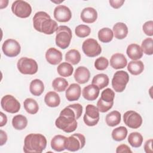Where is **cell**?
Segmentation results:
<instances>
[{"label": "cell", "mask_w": 153, "mask_h": 153, "mask_svg": "<svg viewBox=\"0 0 153 153\" xmlns=\"http://www.w3.org/2000/svg\"><path fill=\"white\" fill-rule=\"evenodd\" d=\"M113 104L114 102H106L100 98L97 102V108H98L99 112H106L112 108Z\"/></svg>", "instance_id": "obj_42"}, {"label": "cell", "mask_w": 153, "mask_h": 153, "mask_svg": "<svg viewBox=\"0 0 153 153\" xmlns=\"http://www.w3.org/2000/svg\"><path fill=\"white\" fill-rule=\"evenodd\" d=\"M90 77L89 70L84 66H79L75 70L74 78L79 84H84L88 81Z\"/></svg>", "instance_id": "obj_20"}, {"label": "cell", "mask_w": 153, "mask_h": 153, "mask_svg": "<svg viewBox=\"0 0 153 153\" xmlns=\"http://www.w3.org/2000/svg\"><path fill=\"white\" fill-rule=\"evenodd\" d=\"M117 153H123V152H130L131 153L132 151L130 149V148L126 144H121L119 145L116 149Z\"/></svg>", "instance_id": "obj_44"}, {"label": "cell", "mask_w": 153, "mask_h": 153, "mask_svg": "<svg viewBox=\"0 0 153 153\" xmlns=\"http://www.w3.org/2000/svg\"><path fill=\"white\" fill-rule=\"evenodd\" d=\"M46 137L39 133H30L24 140L23 151L26 153H41L46 148Z\"/></svg>", "instance_id": "obj_2"}, {"label": "cell", "mask_w": 153, "mask_h": 153, "mask_svg": "<svg viewBox=\"0 0 153 153\" xmlns=\"http://www.w3.org/2000/svg\"><path fill=\"white\" fill-rule=\"evenodd\" d=\"M84 123L88 126H96L99 120V111L93 105L88 104L85 108V112L83 117Z\"/></svg>", "instance_id": "obj_10"}, {"label": "cell", "mask_w": 153, "mask_h": 153, "mask_svg": "<svg viewBox=\"0 0 153 153\" xmlns=\"http://www.w3.org/2000/svg\"><path fill=\"white\" fill-rule=\"evenodd\" d=\"M2 108L6 112L14 114L19 112L20 109V103L13 96L7 94L4 96L1 101Z\"/></svg>", "instance_id": "obj_11"}, {"label": "cell", "mask_w": 153, "mask_h": 153, "mask_svg": "<svg viewBox=\"0 0 153 153\" xmlns=\"http://www.w3.org/2000/svg\"><path fill=\"white\" fill-rule=\"evenodd\" d=\"M127 135V129L124 126L115 128L112 131V137L115 141H121L126 139Z\"/></svg>", "instance_id": "obj_36"}, {"label": "cell", "mask_w": 153, "mask_h": 153, "mask_svg": "<svg viewBox=\"0 0 153 153\" xmlns=\"http://www.w3.org/2000/svg\"><path fill=\"white\" fill-rule=\"evenodd\" d=\"M85 144V136L80 133H75L66 138L65 146V149L75 152L83 148Z\"/></svg>", "instance_id": "obj_5"}, {"label": "cell", "mask_w": 153, "mask_h": 153, "mask_svg": "<svg viewBox=\"0 0 153 153\" xmlns=\"http://www.w3.org/2000/svg\"><path fill=\"white\" fill-rule=\"evenodd\" d=\"M45 59L50 64L56 65L62 60V53L55 48H50L45 53Z\"/></svg>", "instance_id": "obj_16"}, {"label": "cell", "mask_w": 153, "mask_h": 153, "mask_svg": "<svg viewBox=\"0 0 153 153\" xmlns=\"http://www.w3.org/2000/svg\"><path fill=\"white\" fill-rule=\"evenodd\" d=\"M81 93V87L79 84L76 83L71 84L66 91V98L68 101L70 102L78 100L80 97Z\"/></svg>", "instance_id": "obj_17"}, {"label": "cell", "mask_w": 153, "mask_h": 153, "mask_svg": "<svg viewBox=\"0 0 153 153\" xmlns=\"http://www.w3.org/2000/svg\"><path fill=\"white\" fill-rule=\"evenodd\" d=\"M121 119V115L120 112L117 111H113L106 115L105 121L108 126L110 127H114L120 123Z\"/></svg>", "instance_id": "obj_28"}, {"label": "cell", "mask_w": 153, "mask_h": 153, "mask_svg": "<svg viewBox=\"0 0 153 153\" xmlns=\"http://www.w3.org/2000/svg\"><path fill=\"white\" fill-rule=\"evenodd\" d=\"M114 33L112 30L108 27H103L98 32L99 39L104 43H108L113 39Z\"/></svg>", "instance_id": "obj_32"}, {"label": "cell", "mask_w": 153, "mask_h": 153, "mask_svg": "<svg viewBox=\"0 0 153 153\" xmlns=\"http://www.w3.org/2000/svg\"><path fill=\"white\" fill-rule=\"evenodd\" d=\"M113 33L117 39H123L127 35L128 27L125 23L118 22L113 26Z\"/></svg>", "instance_id": "obj_23"}, {"label": "cell", "mask_w": 153, "mask_h": 153, "mask_svg": "<svg viewBox=\"0 0 153 153\" xmlns=\"http://www.w3.org/2000/svg\"><path fill=\"white\" fill-rule=\"evenodd\" d=\"M109 78L105 74H99L95 75L92 79V84L96 85L99 89H102L108 86L109 84Z\"/></svg>", "instance_id": "obj_29"}, {"label": "cell", "mask_w": 153, "mask_h": 153, "mask_svg": "<svg viewBox=\"0 0 153 153\" xmlns=\"http://www.w3.org/2000/svg\"><path fill=\"white\" fill-rule=\"evenodd\" d=\"M110 5L114 8L117 9L120 8L124 3V0H110L109 1Z\"/></svg>", "instance_id": "obj_45"}, {"label": "cell", "mask_w": 153, "mask_h": 153, "mask_svg": "<svg viewBox=\"0 0 153 153\" xmlns=\"http://www.w3.org/2000/svg\"><path fill=\"white\" fill-rule=\"evenodd\" d=\"M75 32L78 37L85 38L90 35L91 32V29L87 25H79L75 27Z\"/></svg>", "instance_id": "obj_39"}, {"label": "cell", "mask_w": 153, "mask_h": 153, "mask_svg": "<svg viewBox=\"0 0 153 153\" xmlns=\"http://www.w3.org/2000/svg\"><path fill=\"white\" fill-rule=\"evenodd\" d=\"M11 10L16 16L20 18H27L32 13V7L26 1L17 0L12 4Z\"/></svg>", "instance_id": "obj_8"}, {"label": "cell", "mask_w": 153, "mask_h": 153, "mask_svg": "<svg viewBox=\"0 0 153 153\" xmlns=\"http://www.w3.org/2000/svg\"><path fill=\"white\" fill-rule=\"evenodd\" d=\"M1 132V143L0 145L2 146L3 145H4L7 140V135L6 134V133L5 131H4L2 130H0Z\"/></svg>", "instance_id": "obj_47"}, {"label": "cell", "mask_w": 153, "mask_h": 153, "mask_svg": "<svg viewBox=\"0 0 153 153\" xmlns=\"http://www.w3.org/2000/svg\"><path fill=\"white\" fill-rule=\"evenodd\" d=\"M127 60L124 54L121 53H115L110 59L111 66L115 69L124 68L126 66Z\"/></svg>", "instance_id": "obj_21"}, {"label": "cell", "mask_w": 153, "mask_h": 153, "mask_svg": "<svg viewBox=\"0 0 153 153\" xmlns=\"http://www.w3.org/2000/svg\"><path fill=\"white\" fill-rule=\"evenodd\" d=\"M12 125L15 129L22 130L27 126V120L26 117L23 115H17L13 118Z\"/></svg>", "instance_id": "obj_30"}, {"label": "cell", "mask_w": 153, "mask_h": 153, "mask_svg": "<svg viewBox=\"0 0 153 153\" xmlns=\"http://www.w3.org/2000/svg\"><path fill=\"white\" fill-rule=\"evenodd\" d=\"M66 137L57 134L54 136L51 140V147L55 151L61 152L65 149V140Z\"/></svg>", "instance_id": "obj_24"}, {"label": "cell", "mask_w": 153, "mask_h": 153, "mask_svg": "<svg viewBox=\"0 0 153 153\" xmlns=\"http://www.w3.org/2000/svg\"><path fill=\"white\" fill-rule=\"evenodd\" d=\"M33 25L36 30L47 35L53 34L58 27L57 22L44 11L35 13L33 17Z\"/></svg>", "instance_id": "obj_1"}, {"label": "cell", "mask_w": 153, "mask_h": 153, "mask_svg": "<svg viewBox=\"0 0 153 153\" xmlns=\"http://www.w3.org/2000/svg\"><path fill=\"white\" fill-rule=\"evenodd\" d=\"M144 69V65L140 60H131L127 65V70L134 75L140 74Z\"/></svg>", "instance_id": "obj_27"}, {"label": "cell", "mask_w": 153, "mask_h": 153, "mask_svg": "<svg viewBox=\"0 0 153 153\" xmlns=\"http://www.w3.org/2000/svg\"><path fill=\"white\" fill-rule=\"evenodd\" d=\"M54 17L59 22H67L71 20L72 13L68 7L59 5L54 8Z\"/></svg>", "instance_id": "obj_14"}, {"label": "cell", "mask_w": 153, "mask_h": 153, "mask_svg": "<svg viewBox=\"0 0 153 153\" xmlns=\"http://www.w3.org/2000/svg\"><path fill=\"white\" fill-rule=\"evenodd\" d=\"M56 35V44L62 49H66L70 44L72 39V31L66 26H59L57 27Z\"/></svg>", "instance_id": "obj_3"}, {"label": "cell", "mask_w": 153, "mask_h": 153, "mask_svg": "<svg viewBox=\"0 0 153 153\" xmlns=\"http://www.w3.org/2000/svg\"><path fill=\"white\" fill-rule=\"evenodd\" d=\"M23 106L26 111L30 114H35L39 110L38 103L32 98L26 99L23 102Z\"/></svg>", "instance_id": "obj_31"}, {"label": "cell", "mask_w": 153, "mask_h": 153, "mask_svg": "<svg viewBox=\"0 0 153 153\" xmlns=\"http://www.w3.org/2000/svg\"><path fill=\"white\" fill-rule=\"evenodd\" d=\"M29 90L33 96H40L44 90V85L43 82L39 79H35L32 80L30 84Z\"/></svg>", "instance_id": "obj_26"}, {"label": "cell", "mask_w": 153, "mask_h": 153, "mask_svg": "<svg viewBox=\"0 0 153 153\" xmlns=\"http://www.w3.org/2000/svg\"><path fill=\"white\" fill-rule=\"evenodd\" d=\"M1 123H0V126L2 127L4 126H5L7 124V116L3 113V112H1Z\"/></svg>", "instance_id": "obj_48"}, {"label": "cell", "mask_w": 153, "mask_h": 153, "mask_svg": "<svg viewBox=\"0 0 153 153\" xmlns=\"http://www.w3.org/2000/svg\"><path fill=\"white\" fill-rule=\"evenodd\" d=\"M124 124L130 128H138L142 124V118L140 114L134 111H128L123 115Z\"/></svg>", "instance_id": "obj_13"}, {"label": "cell", "mask_w": 153, "mask_h": 153, "mask_svg": "<svg viewBox=\"0 0 153 153\" xmlns=\"http://www.w3.org/2000/svg\"><path fill=\"white\" fill-rule=\"evenodd\" d=\"M56 126L64 131L66 133H72L77 128V121L75 118L66 116L59 115L55 121Z\"/></svg>", "instance_id": "obj_6"}, {"label": "cell", "mask_w": 153, "mask_h": 153, "mask_svg": "<svg viewBox=\"0 0 153 153\" xmlns=\"http://www.w3.org/2000/svg\"><path fill=\"white\" fill-rule=\"evenodd\" d=\"M128 57L133 60H137L142 57L143 51L139 45L137 44H130L126 50Z\"/></svg>", "instance_id": "obj_22"}, {"label": "cell", "mask_w": 153, "mask_h": 153, "mask_svg": "<svg viewBox=\"0 0 153 153\" xmlns=\"http://www.w3.org/2000/svg\"><path fill=\"white\" fill-rule=\"evenodd\" d=\"M57 71L60 76L68 77L72 74L74 72V68L68 62H62L57 66Z\"/></svg>", "instance_id": "obj_33"}, {"label": "cell", "mask_w": 153, "mask_h": 153, "mask_svg": "<svg viewBox=\"0 0 153 153\" xmlns=\"http://www.w3.org/2000/svg\"><path fill=\"white\" fill-rule=\"evenodd\" d=\"M44 101L48 106L55 108L60 105V98L56 92L49 91L45 94Z\"/></svg>", "instance_id": "obj_25"}, {"label": "cell", "mask_w": 153, "mask_h": 153, "mask_svg": "<svg viewBox=\"0 0 153 153\" xmlns=\"http://www.w3.org/2000/svg\"><path fill=\"white\" fill-rule=\"evenodd\" d=\"M17 69L19 72L25 75H33L38 71V64L36 62L30 58L22 57L17 63Z\"/></svg>", "instance_id": "obj_4"}, {"label": "cell", "mask_w": 153, "mask_h": 153, "mask_svg": "<svg viewBox=\"0 0 153 153\" xmlns=\"http://www.w3.org/2000/svg\"><path fill=\"white\" fill-rule=\"evenodd\" d=\"M115 97V93L111 88H106L101 93L100 99L106 102H114Z\"/></svg>", "instance_id": "obj_41"}, {"label": "cell", "mask_w": 153, "mask_h": 153, "mask_svg": "<svg viewBox=\"0 0 153 153\" xmlns=\"http://www.w3.org/2000/svg\"><path fill=\"white\" fill-rule=\"evenodd\" d=\"M129 81V76L124 71H117L112 79V86L116 92H123Z\"/></svg>", "instance_id": "obj_7"}, {"label": "cell", "mask_w": 153, "mask_h": 153, "mask_svg": "<svg viewBox=\"0 0 153 153\" xmlns=\"http://www.w3.org/2000/svg\"><path fill=\"white\" fill-rule=\"evenodd\" d=\"M84 53L88 57H93L99 55L102 52V48L98 42L93 38H88L84 41L82 45Z\"/></svg>", "instance_id": "obj_9"}, {"label": "cell", "mask_w": 153, "mask_h": 153, "mask_svg": "<svg viewBox=\"0 0 153 153\" xmlns=\"http://www.w3.org/2000/svg\"><path fill=\"white\" fill-rule=\"evenodd\" d=\"M128 142L133 148H139L143 142V137L138 132H132L128 137Z\"/></svg>", "instance_id": "obj_35"}, {"label": "cell", "mask_w": 153, "mask_h": 153, "mask_svg": "<svg viewBox=\"0 0 153 153\" xmlns=\"http://www.w3.org/2000/svg\"><path fill=\"white\" fill-rule=\"evenodd\" d=\"M2 50L5 56L10 57H13L19 54L21 50V47L16 40L8 39L4 42L2 46Z\"/></svg>", "instance_id": "obj_12"}, {"label": "cell", "mask_w": 153, "mask_h": 153, "mask_svg": "<svg viewBox=\"0 0 153 153\" xmlns=\"http://www.w3.org/2000/svg\"><path fill=\"white\" fill-rule=\"evenodd\" d=\"M142 28L144 33L146 35L150 36L153 35V22L152 20H149L145 22L143 24Z\"/></svg>", "instance_id": "obj_43"}, {"label": "cell", "mask_w": 153, "mask_h": 153, "mask_svg": "<svg viewBox=\"0 0 153 153\" xmlns=\"http://www.w3.org/2000/svg\"><path fill=\"white\" fill-rule=\"evenodd\" d=\"M80 17L84 23H92L97 20V13L94 8L86 7L81 11Z\"/></svg>", "instance_id": "obj_19"}, {"label": "cell", "mask_w": 153, "mask_h": 153, "mask_svg": "<svg viewBox=\"0 0 153 153\" xmlns=\"http://www.w3.org/2000/svg\"><path fill=\"white\" fill-rule=\"evenodd\" d=\"M99 88L94 84H89L85 87L82 91L83 97L87 100H96L99 94Z\"/></svg>", "instance_id": "obj_18"}, {"label": "cell", "mask_w": 153, "mask_h": 153, "mask_svg": "<svg viewBox=\"0 0 153 153\" xmlns=\"http://www.w3.org/2000/svg\"><path fill=\"white\" fill-rule=\"evenodd\" d=\"M82 112V106L79 103L69 105L65 108L60 113V115H66L78 120Z\"/></svg>", "instance_id": "obj_15"}, {"label": "cell", "mask_w": 153, "mask_h": 153, "mask_svg": "<svg viewBox=\"0 0 153 153\" xmlns=\"http://www.w3.org/2000/svg\"><path fill=\"white\" fill-rule=\"evenodd\" d=\"M109 65L108 60L105 57L97 58L94 62V67L99 71H103L107 68Z\"/></svg>", "instance_id": "obj_40"}, {"label": "cell", "mask_w": 153, "mask_h": 153, "mask_svg": "<svg viewBox=\"0 0 153 153\" xmlns=\"http://www.w3.org/2000/svg\"><path fill=\"white\" fill-rule=\"evenodd\" d=\"M142 51L147 55H152L153 54V39L152 38L145 39L141 44Z\"/></svg>", "instance_id": "obj_38"}, {"label": "cell", "mask_w": 153, "mask_h": 153, "mask_svg": "<svg viewBox=\"0 0 153 153\" xmlns=\"http://www.w3.org/2000/svg\"><path fill=\"white\" fill-rule=\"evenodd\" d=\"M68 86V82L66 79L62 77L55 78L52 82V87L54 90L58 92H62L66 90Z\"/></svg>", "instance_id": "obj_37"}, {"label": "cell", "mask_w": 153, "mask_h": 153, "mask_svg": "<svg viewBox=\"0 0 153 153\" xmlns=\"http://www.w3.org/2000/svg\"><path fill=\"white\" fill-rule=\"evenodd\" d=\"M81 60L79 52L75 49L69 50L65 54V60L72 65L78 64Z\"/></svg>", "instance_id": "obj_34"}, {"label": "cell", "mask_w": 153, "mask_h": 153, "mask_svg": "<svg viewBox=\"0 0 153 153\" xmlns=\"http://www.w3.org/2000/svg\"><path fill=\"white\" fill-rule=\"evenodd\" d=\"M152 139H149L146 141L144 145V150L146 153H152Z\"/></svg>", "instance_id": "obj_46"}]
</instances>
